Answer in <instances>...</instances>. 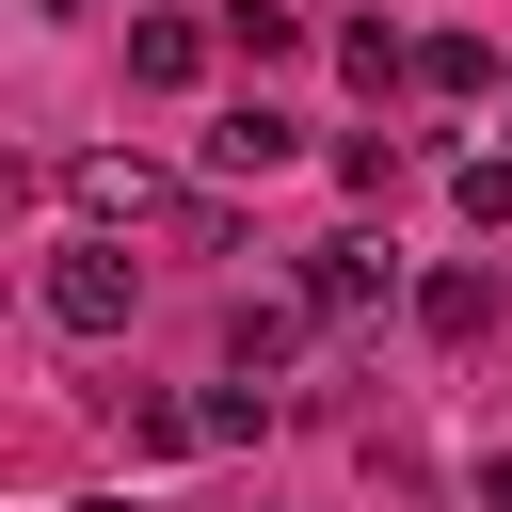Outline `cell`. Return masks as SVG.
<instances>
[{"instance_id":"cell-1","label":"cell","mask_w":512,"mask_h":512,"mask_svg":"<svg viewBox=\"0 0 512 512\" xmlns=\"http://www.w3.org/2000/svg\"><path fill=\"white\" fill-rule=\"evenodd\" d=\"M128 304H144L128 240H64V256H48V320H64V336H128Z\"/></svg>"},{"instance_id":"cell-2","label":"cell","mask_w":512,"mask_h":512,"mask_svg":"<svg viewBox=\"0 0 512 512\" xmlns=\"http://www.w3.org/2000/svg\"><path fill=\"white\" fill-rule=\"evenodd\" d=\"M384 288H400V256H384V240H368V224H336V240H320V256H304V320H368V304H384Z\"/></svg>"},{"instance_id":"cell-3","label":"cell","mask_w":512,"mask_h":512,"mask_svg":"<svg viewBox=\"0 0 512 512\" xmlns=\"http://www.w3.org/2000/svg\"><path fill=\"white\" fill-rule=\"evenodd\" d=\"M208 48H224V16H176V0H160V16H128V80H144V96H192V80H208Z\"/></svg>"},{"instance_id":"cell-4","label":"cell","mask_w":512,"mask_h":512,"mask_svg":"<svg viewBox=\"0 0 512 512\" xmlns=\"http://www.w3.org/2000/svg\"><path fill=\"white\" fill-rule=\"evenodd\" d=\"M64 192H80V208H96V224H192V192H176V176H160V160H80V176H64Z\"/></svg>"},{"instance_id":"cell-5","label":"cell","mask_w":512,"mask_h":512,"mask_svg":"<svg viewBox=\"0 0 512 512\" xmlns=\"http://www.w3.org/2000/svg\"><path fill=\"white\" fill-rule=\"evenodd\" d=\"M288 160H304V128H288L272 96H240V112L208 128V176H288Z\"/></svg>"},{"instance_id":"cell-6","label":"cell","mask_w":512,"mask_h":512,"mask_svg":"<svg viewBox=\"0 0 512 512\" xmlns=\"http://www.w3.org/2000/svg\"><path fill=\"white\" fill-rule=\"evenodd\" d=\"M496 304H512V288H496V272H480V256H448V272H432V288H416V320H432V336H448V352H480V336H496Z\"/></svg>"},{"instance_id":"cell-7","label":"cell","mask_w":512,"mask_h":512,"mask_svg":"<svg viewBox=\"0 0 512 512\" xmlns=\"http://www.w3.org/2000/svg\"><path fill=\"white\" fill-rule=\"evenodd\" d=\"M224 48H240V64H288L304 16H288V0H224Z\"/></svg>"},{"instance_id":"cell-8","label":"cell","mask_w":512,"mask_h":512,"mask_svg":"<svg viewBox=\"0 0 512 512\" xmlns=\"http://www.w3.org/2000/svg\"><path fill=\"white\" fill-rule=\"evenodd\" d=\"M416 80H432V96H496V48H480V32H432Z\"/></svg>"},{"instance_id":"cell-9","label":"cell","mask_w":512,"mask_h":512,"mask_svg":"<svg viewBox=\"0 0 512 512\" xmlns=\"http://www.w3.org/2000/svg\"><path fill=\"white\" fill-rule=\"evenodd\" d=\"M336 64H352V80H368V96H384V80H416V48H400V32H384V16H352V32H336Z\"/></svg>"},{"instance_id":"cell-10","label":"cell","mask_w":512,"mask_h":512,"mask_svg":"<svg viewBox=\"0 0 512 512\" xmlns=\"http://www.w3.org/2000/svg\"><path fill=\"white\" fill-rule=\"evenodd\" d=\"M288 336H304V304H240V320H224V352H240V368H288Z\"/></svg>"},{"instance_id":"cell-11","label":"cell","mask_w":512,"mask_h":512,"mask_svg":"<svg viewBox=\"0 0 512 512\" xmlns=\"http://www.w3.org/2000/svg\"><path fill=\"white\" fill-rule=\"evenodd\" d=\"M448 192H464V224H512V160H464Z\"/></svg>"},{"instance_id":"cell-12","label":"cell","mask_w":512,"mask_h":512,"mask_svg":"<svg viewBox=\"0 0 512 512\" xmlns=\"http://www.w3.org/2000/svg\"><path fill=\"white\" fill-rule=\"evenodd\" d=\"M480 512H512V448H496V464H480Z\"/></svg>"},{"instance_id":"cell-13","label":"cell","mask_w":512,"mask_h":512,"mask_svg":"<svg viewBox=\"0 0 512 512\" xmlns=\"http://www.w3.org/2000/svg\"><path fill=\"white\" fill-rule=\"evenodd\" d=\"M32 16H64V0H32Z\"/></svg>"},{"instance_id":"cell-14","label":"cell","mask_w":512,"mask_h":512,"mask_svg":"<svg viewBox=\"0 0 512 512\" xmlns=\"http://www.w3.org/2000/svg\"><path fill=\"white\" fill-rule=\"evenodd\" d=\"M96 512H128V496H96Z\"/></svg>"},{"instance_id":"cell-15","label":"cell","mask_w":512,"mask_h":512,"mask_svg":"<svg viewBox=\"0 0 512 512\" xmlns=\"http://www.w3.org/2000/svg\"><path fill=\"white\" fill-rule=\"evenodd\" d=\"M144 16H160V0H144Z\"/></svg>"}]
</instances>
